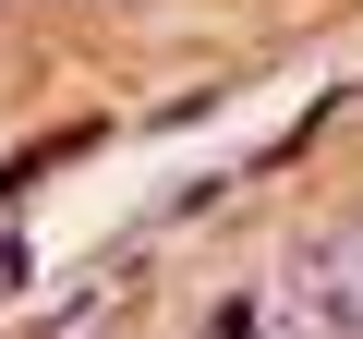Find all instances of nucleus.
Returning <instances> with one entry per match:
<instances>
[{
  "mask_svg": "<svg viewBox=\"0 0 363 339\" xmlns=\"http://www.w3.org/2000/svg\"><path fill=\"white\" fill-rule=\"evenodd\" d=\"M291 327L303 339H363V230H327L291 255Z\"/></svg>",
  "mask_w": 363,
  "mask_h": 339,
  "instance_id": "nucleus-1",
  "label": "nucleus"
}]
</instances>
